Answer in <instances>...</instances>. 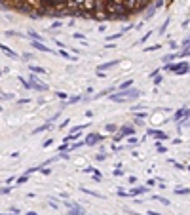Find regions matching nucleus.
<instances>
[{
  "label": "nucleus",
  "instance_id": "nucleus-1",
  "mask_svg": "<svg viewBox=\"0 0 190 215\" xmlns=\"http://www.w3.org/2000/svg\"><path fill=\"white\" fill-rule=\"evenodd\" d=\"M139 97V90H129V92H124V93H114L110 95L112 101H133V99Z\"/></svg>",
  "mask_w": 190,
  "mask_h": 215
},
{
  "label": "nucleus",
  "instance_id": "nucleus-2",
  "mask_svg": "<svg viewBox=\"0 0 190 215\" xmlns=\"http://www.w3.org/2000/svg\"><path fill=\"white\" fill-rule=\"evenodd\" d=\"M167 71H173V72H175V74H179V76H181V74H184V72H188L190 71V65H188V63H175V65H167Z\"/></svg>",
  "mask_w": 190,
  "mask_h": 215
},
{
  "label": "nucleus",
  "instance_id": "nucleus-3",
  "mask_svg": "<svg viewBox=\"0 0 190 215\" xmlns=\"http://www.w3.org/2000/svg\"><path fill=\"white\" fill-rule=\"evenodd\" d=\"M133 132H135V128H133V126H124V128H122V132L114 137V141H120L124 135H129V133H133Z\"/></svg>",
  "mask_w": 190,
  "mask_h": 215
},
{
  "label": "nucleus",
  "instance_id": "nucleus-4",
  "mask_svg": "<svg viewBox=\"0 0 190 215\" xmlns=\"http://www.w3.org/2000/svg\"><path fill=\"white\" fill-rule=\"evenodd\" d=\"M30 86H33V88H38V90H42V92L48 90V86H46L44 82H40L36 76H30Z\"/></svg>",
  "mask_w": 190,
  "mask_h": 215
},
{
  "label": "nucleus",
  "instance_id": "nucleus-5",
  "mask_svg": "<svg viewBox=\"0 0 190 215\" xmlns=\"http://www.w3.org/2000/svg\"><path fill=\"white\" fill-rule=\"evenodd\" d=\"M97 141H103V137L99 133H91V135H88V139H86V145H95Z\"/></svg>",
  "mask_w": 190,
  "mask_h": 215
},
{
  "label": "nucleus",
  "instance_id": "nucleus-6",
  "mask_svg": "<svg viewBox=\"0 0 190 215\" xmlns=\"http://www.w3.org/2000/svg\"><path fill=\"white\" fill-rule=\"evenodd\" d=\"M0 50H2V51H4V54H6L8 57H12V59H17V54H15V51H13V50H10V48H8V46H4V44H0Z\"/></svg>",
  "mask_w": 190,
  "mask_h": 215
},
{
  "label": "nucleus",
  "instance_id": "nucleus-7",
  "mask_svg": "<svg viewBox=\"0 0 190 215\" xmlns=\"http://www.w3.org/2000/svg\"><path fill=\"white\" fill-rule=\"evenodd\" d=\"M118 65V61H109V63H103V65H99V69H97V72H103V71H106V69H110V67H114Z\"/></svg>",
  "mask_w": 190,
  "mask_h": 215
},
{
  "label": "nucleus",
  "instance_id": "nucleus-8",
  "mask_svg": "<svg viewBox=\"0 0 190 215\" xmlns=\"http://www.w3.org/2000/svg\"><path fill=\"white\" fill-rule=\"evenodd\" d=\"M148 135H154V137H156V139H167V135L166 133H163V132H158V129H148Z\"/></svg>",
  "mask_w": 190,
  "mask_h": 215
},
{
  "label": "nucleus",
  "instance_id": "nucleus-9",
  "mask_svg": "<svg viewBox=\"0 0 190 215\" xmlns=\"http://www.w3.org/2000/svg\"><path fill=\"white\" fill-rule=\"evenodd\" d=\"M33 48H36V50H40V51H48V54L51 51V50L48 48V46H44L42 42H38V40H36V42H33Z\"/></svg>",
  "mask_w": 190,
  "mask_h": 215
},
{
  "label": "nucleus",
  "instance_id": "nucleus-10",
  "mask_svg": "<svg viewBox=\"0 0 190 215\" xmlns=\"http://www.w3.org/2000/svg\"><path fill=\"white\" fill-rule=\"evenodd\" d=\"M184 114H190V112L186 111V109H181V111H177V112H175V116H173V120L177 122V120H181V118L184 116Z\"/></svg>",
  "mask_w": 190,
  "mask_h": 215
},
{
  "label": "nucleus",
  "instance_id": "nucleus-11",
  "mask_svg": "<svg viewBox=\"0 0 190 215\" xmlns=\"http://www.w3.org/2000/svg\"><path fill=\"white\" fill-rule=\"evenodd\" d=\"M30 71H33V72H38V74H44V69H42V67H36V65H30Z\"/></svg>",
  "mask_w": 190,
  "mask_h": 215
},
{
  "label": "nucleus",
  "instance_id": "nucleus-12",
  "mask_svg": "<svg viewBox=\"0 0 190 215\" xmlns=\"http://www.w3.org/2000/svg\"><path fill=\"white\" fill-rule=\"evenodd\" d=\"M131 84H133V80H127V82H124V84H120V90H129Z\"/></svg>",
  "mask_w": 190,
  "mask_h": 215
},
{
  "label": "nucleus",
  "instance_id": "nucleus-13",
  "mask_svg": "<svg viewBox=\"0 0 190 215\" xmlns=\"http://www.w3.org/2000/svg\"><path fill=\"white\" fill-rule=\"evenodd\" d=\"M27 181H29V173H25V175H21L17 179V185H23V183H27Z\"/></svg>",
  "mask_w": 190,
  "mask_h": 215
},
{
  "label": "nucleus",
  "instance_id": "nucleus-14",
  "mask_svg": "<svg viewBox=\"0 0 190 215\" xmlns=\"http://www.w3.org/2000/svg\"><path fill=\"white\" fill-rule=\"evenodd\" d=\"M175 192H177V194H188L190 190H188V188H177Z\"/></svg>",
  "mask_w": 190,
  "mask_h": 215
},
{
  "label": "nucleus",
  "instance_id": "nucleus-15",
  "mask_svg": "<svg viewBox=\"0 0 190 215\" xmlns=\"http://www.w3.org/2000/svg\"><path fill=\"white\" fill-rule=\"evenodd\" d=\"M61 55H63V57H65V59H69V61H72V59H74V57H70V55H69V54H67V51H65V50H61Z\"/></svg>",
  "mask_w": 190,
  "mask_h": 215
},
{
  "label": "nucleus",
  "instance_id": "nucleus-16",
  "mask_svg": "<svg viewBox=\"0 0 190 215\" xmlns=\"http://www.w3.org/2000/svg\"><path fill=\"white\" fill-rule=\"evenodd\" d=\"M67 215H80V208H74V211H69Z\"/></svg>",
  "mask_w": 190,
  "mask_h": 215
},
{
  "label": "nucleus",
  "instance_id": "nucleus-17",
  "mask_svg": "<svg viewBox=\"0 0 190 215\" xmlns=\"http://www.w3.org/2000/svg\"><path fill=\"white\" fill-rule=\"evenodd\" d=\"M106 129H109V132H116V126L114 124H109V126H106Z\"/></svg>",
  "mask_w": 190,
  "mask_h": 215
},
{
  "label": "nucleus",
  "instance_id": "nucleus-18",
  "mask_svg": "<svg viewBox=\"0 0 190 215\" xmlns=\"http://www.w3.org/2000/svg\"><path fill=\"white\" fill-rule=\"evenodd\" d=\"M160 48V44H156V46H150V48H146V51H154V50H158Z\"/></svg>",
  "mask_w": 190,
  "mask_h": 215
},
{
  "label": "nucleus",
  "instance_id": "nucleus-19",
  "mask_svg": "<svg viewBox=\"0 0 190 215\" xmlns=\"http://www.w3.org/2000/svg\"><path fill=\"white\" fill-rule=\"evenodd\" d=\"M57 97H59V99H65L67 93H65V92H57Z\"/></svg>",
  "mask_w": 190,
  "mask_h": 215
},
{
  "label": "nucleus",
  "instance_id": "nucleus-20",
  "mask_svg": "<svg viewBox=\"0 0 190 215\" xmlns=\"http://www.w3.org/2000/svg\"><path fill=\"white\" fill-rule=\"evenodd\" d=\"M8 192H10V187H4L2 190H0V194H8Z\"/></svg>",
  "mask_w": 190,
  "mask_h": 215
},
{
  "label": "nucleus",
  "instance_id": "nucleus-21",
  "mask_svg": "<svg viewBox=\"0 0 190 215\" xmlns=\"http://www.w3.org/2000/svg\"><path fill=\"white\" fill-rule=\"evenodd\" d=\"M27 215H38V213H36V211H29Z\"/></svg>",
  "mask_w": 190,
  "mask_h": 215
}]
</instances>
